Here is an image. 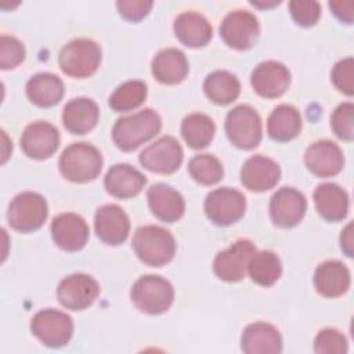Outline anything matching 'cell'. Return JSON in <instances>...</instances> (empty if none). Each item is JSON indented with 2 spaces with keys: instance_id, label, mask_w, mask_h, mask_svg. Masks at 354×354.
<instances>
[{
  "instance_id": "cell-1",
  "label": "cell",
  "mask_w": 354,
  "mask_h": 354,
  "mask_svg": "<svg viewBox=\"0 0 354 354\" xmlns=\"http://www.w3.org/2000/svg\"><path fill=\"white\" fill-rule=\"evenodd\" d=\"M162 127L160 116L151 108L119 118L112 129V138L122 151H133L155 137Z\"/></svg>"
},
{
  "instance_id": "cell-2",
  "label": "cell",
  "mask_w": 354,
  "mask_h": 354,
  "mask_svg": "<svg viewBox=\"0 0 354 354\" xmlns=\"http://www.w3.org/2000/svg\"><path fill=\"white\" fill-rule=\"evenodd\" d=\"M133 249L138 259L151 267H162L176 253V241L170 231L159 225H142L136 230Z\"/></svg>"
},
{
  "instance_id": "cell-3",
  "label": "cell",
  "mask_w": 354,
  "mask_h": 354,
  "mask_svg": "<svg viewBox=\"0 0 354 354\" xmlns=\"http://www.w3.org/2000/svg\"><path fill=\"white\" fill-rule=\"evenodd\" d=\"M58 167L66 180L72 183H87L100 174L102 155L88 142H73L62 151Z\"/></svg>"
},
{
  "instance_id": "cell-4",
  "label": "cell",
  "mask_w": 354,
  "mask_h": 354,
  "mask_svg": "<svg viewBox=\"0 0 354 354\" xmlns=\"http://www.w3.org/2000/svg\"><path fill=\"white\" fill-rule=\"evenodd\" d=\"M58 64L68 76L79 79L88 77L100 68L101 48L91 39H73L59 51Z\"/></svg>"
},
{
  "instance_id": "cell-5",
  "label": "cell",
  "mask_w": 354,
  "mask_h": 354,
  "mask_svg": "<svg viewBox=\"0 0 354 354\" xmlns=\"http://www.w3.org/2000/svg\"><path fill=\"white\" fill-rule=\"evenodd\" d=\"M130 297L140 311L158 315L170 308L174 290L167 279L159 275H144L134 282Z\"/></svg>"
},
{
  "instance_id": "cell-6",
  "label": "cell",
  "mask_w": 354,
  "mask_h": 354,
  "mask_svg": "<svg viewBox=\"0 0 354 354\" xmlns=\"http://www.w3.org/2000/svg\"><path fill=\"white\" fill-rule=\"evenodd\" d=\"M48 216L46 199L32 191L18 194L10 203L7 210L8 224L21 232L39 230Z\"/></svg>"
},
{
  "instance_id": "cell-7",
  "label": "cell",
  "mask_w": 354,
  "mask_h": 354,
  "mask_svg": "<svg viewBox=\"0 0 354 354\" xmlns=\"http://www.w3.org/2000/svg\"><path fill=\"white\" fill-rule=\"evenodd\" d=\"M225 133L235 147L252 149L261 141V119L250 105H238L227 115Z\"/></svg>"
},
{
  "instance_id": "cell-8",
  "label": "cell",
  "mask_w": 354,
  "mask_h": 354,
  "mask_svg": "<svg viewBox=\"0 0 354 354\" xmlns=\"http://www.w3.org/2000/svg\"><path fill=\"white\" fill-rule=\"evenodd\" d=\"M32 333L48 347H62L73 335L72 318L59 310L44 308L37 311L30 321Z\"/></svg>"
},
{
  "instance_id": "cell-9",
  "label": "cell",
  "mask_w": 354,
  "mask_h": 354,
  "mask_svg": "<svg viewBox=\"0 0 354 354\" xmlns=\"http://www.w3.org/2000/svg\"><path fill=\"white\" fill-rule=\"evenodd\" d=\"M246 210V198L234 188L223 187L207 194L205 199V213L217 225H231L236 223Z\"/></svg>"
},
{
  "instance_id": "cell-10",
  "label": "cell",
  "mask_w": 354,
  "mask_h": 354,
  "mask_svg": "<svg viewBox=\"0 0 354 354\" xmlns=\"http://www.w3.org/2000/svg\"><path fill=\"white\" fill-rule=\"evenodd\" d=\"M260 35V25L254 14L248 10L228 12L220 25V36L235 50L252 48Z\"/></svg>"
},
{
  "instance_id": "cell-11",
  "label": "cell",
  "mask_w": 354,
  "mask_h": 354,
  "mask_svg": "<svg viewBox=\"0 0 354 354\" xmlns=\"http://www.w3.org/2000/svg\"><path fill=\"white\" fill-rule=\"evenodd\" d=\"M184 152L180 142L171 136H163L144 148L138 156L140 163L152 173L171 174L183 163Z\"/></svg>"
},
{
  "instance_id": "cell-12",
  "label": "cell",
  "mask_w": 354,
  "mask_h": 354,
  "mask_svg": "<svg viewBox=\"0 0 354 354\" xmlns=\"http://www.w3.org/2000/svg\"><path fill=\"white\" fill-rule=\"evenodd\" d=\"M256 246L249 239H238L225 250L218 252L213 260V271L221 281L238 282L248 272V263Z\"/></svg>"
},
{
  "instance_id": "cell-13",
  "label": "cell",
  "mask_w": 354,
  "mask_h": 354,
  "mask_svg": "<svg viewBox=\"0 0 354 354\" xmlns=\"http://www.w3.org/2000/svg\"><path fill=\"white\" fill-rule=\"evenodd\" d=\"M100 293L98 282L87 274H71L57 288V299L68 310L80 311L90 307Z\"/></svg>"
},
{
  "instance_id": "cell-14",
  "label": "cell",
  "mask_w": 354,
  "mask_h": 354,
  "mask_svg": "<svg viewBox=\"0 0 354 354\" xmlns=\"http://www.w3.org/2000/svg\"><path fill=\"white\" fill-rule=\"evenodd\" d=\"M307 210L306 196L292 188H279L270 201V216L275 225L282 228H289L301 221Z\"/></svg>"
},
{
  "instance_id": "cell-15",
  "label": "cell",
  "mask_w": 354,
  "mask_h": 354,
  "mask_svg": "<svg viewBox=\"0 0 354 354\" xmlns=\"http://www.w3.org/2000/svg\"><path fill=\"white\" fill-rule=\"evenodd\" d=\"M59 147V133L48 122L37 120L28 124L21 136V148L29 158L47 159Z\"/></svg>"
},
{
  "instance_id": "cell-16",
  "label": "cell",
  "mask_w": 354,
  "mask_h": 354,
  "mask_svg": "<svg viewBox=\"0 0 354 354\" xmlns=\"http://www.w3.org/2000/svg\"><path fill=\"white\" fill-rule=\"evenodd\" d=\"M250 83L259 95L264 98H278L290 84V72L282 62L264 61L253 69Z\"/></svg>"
},
{
  "instance_id": "cell-17",
  "label": "cell",
  "mask_w": 354,
  "mask_h": 354,
  "mask_svg": "<svg viewBox=\"0 0 354 354\" xmlns=\"http://www.w3.org/2000/svg\"><path fill=\"white\" fill-rule=\"evenodd\" d=\"M94 228L97 236L106 245H120L130 232V220L126 212L113 203L97 209L94 216Z\"/></svg>"
},
{
  "instance_id": "cell-18",
  "label": "cell",
  "mask_w": 354,
  "mask_h": 354,
  "mask_svg": "<svg viewBox=\"0 0 354 354\" xmlns=\"http://www.w3.org/2000/svg\"><path fill=\"white\" fill-rule=\"evenodd\" d=\"M307 169L318 177H332L340 173L344 165V156L340 147L329 140L313 142L304 153Z\"/></svg>"
},
{
  "instance_id": "cell-19",
  "label": "cell",
  "mask_w": 354,
  "mask_h": 354,
  "mask_svg": "<svg viewBox=\"0 0 354 354\" xmlns=\"http://www.w3.org/2000/svg\"><path fill=\"white\" fill-rule=\"evenodd\" d=\"M51 236L62 250L76 252L84 248L88 239V225L76 213H61L51 223Z\"/></svg>"
},
{
  "instance_id": "cell-20",
  "label": "cell",
  "mask_w": 354,
  "mask_h": 354,
  "mask_svg": "<svg viewBox=\"0 0 354 354\" xmlns=\"http://www.w3.org/2000/svg\"><path fill=\"white\" fill-rule=\"evenodd\" d=\"M281 177V169L275 160L263 155L250 156L241 169V181L254 192H263L277 185Z\"/></svg>"
},
{
  "instance_id": "cell-21",
  "label": "cell",
  "mask_w": 354,
  "mask_h": 354,
  "mask_svg": "<svg viewBox=\"0 0 354 354\" xmlns=\"http://www.w3.org/2000/svg\"><path fill=\"white\" fill-rule=\"evenodd\" d=\"M147 198L152 214L163 223H174L184 214V198L178 191L167 184H153L148 188Z\"/></svg>"
},
{
  "instance_id": "cell-22",
  "label": "cell",
  "mask_w": 354,
  "mask_h": 354,
  "mask_svg": "<svg viewBox=\"0 0 354 354\" xmlns=\"http://www.w3.org/2000/svg\"><path fill=\"white\" fill-rule=\"evenodd\" d=\"M241 348L246 354H278L282 351V337L274 325L254 322L243 329Z\"/></svg>"
},
{
  "instance_id": "cell-23",
  "label": "cell",
  "mask_w": 354,
  "mask_h": 354,
  "mask_svg": "<svg viewBox=\"0 0 354 354\" xmlns=\"http://www.w3.org/2000/svg\"><path fill=\"white\" fill-rule=\"evenodd\" d=\"M176 37L187 47L198 48L206 46L212 36L213 28L207 18L196 11H184L178 14L173 24Z\"/></svg>"
},
{
  "instance_id": "cell-24",
  "label": "cell",
  "mask_w": 354,
  "mask_h": 354,
  "mask_svg": "<svg viewBox=\"0 0 354 354\" xmlns=\"http://www.w3.org/2000/svg\"><path fill=\"white\" fill-rule=\"evenodd\" d=\"M145 184L147 177L140 170L126 163L113 165L106 171L104 178L105 189L112 196L120 199H127L138 195Z\"/></svg>"
},
{
  "instance_id": "cell-25",
  "label": "cell",
  "mask_w": 354,
  "mask_h": 354,
  "mask_svg": "<svg viewBox=\"0 0 354 354\" xmlns=\"http://www.w3.org/2000/svg\"><path fill=\"white\" fill-rule=\"evenodd\" d=\"M314 286L324 297L342 296L350 288V271L339 260H326L314 272Z\"/></svg>"
},
{
  "instance_id": "cell-26",
  "label": "cell",
  "mask_w": 354,
  "mask_h": 354,
  "mask_svg": "<svg viewBox=\"0 0 354 354\" xmlns=\"http://www.w3.org/2000/svg\"><path fill=\"white\" fill-rule=\"evenodd\" d=\"M98 105L87 97L71 100L62 111V123L72 134H84L93 130L98 122Z\"/></svg>"
},
{
  "instance_id": "cell-27",
  "label": "cell",
  "mask_w": 354,
  "mask_h": 354,
  "mask_svg": "<svg viewBox=\"0 0 354 354\" xmlns=\"http://www.w3.org/2000/svg\"><path fill=\"white\" fill-rule=\"evenodd\" d=\"M152 75L163 84H177L185 79L189 66L185 54L178 48H163L152 59Z\"/></svg>"
},
{
  "instance_id": "cell-28",
  "label": "cell",
  "mask_w": 354,
  "mask_h": 354,
  "mask_svg": "<svg viewBox=\"0 0 354 354\" xmlns=\"http://www.w3.org/2000/svg\"><path fill=\"white\" fill-rule=\"evenodd\" d=\"M314 203L319 216L328 221H340L348 213V195L335 183L319 184L314 191Z\"/></svg>"
},
{
  "instance_id": "cell-29",
  "label": "cell",
  "mask_w": 354,
  "mask_h": 354,
  "mask_svg": "<svg viewBox=\"0 0 354 354\" xmlns=\"http://www.w3.org/2000/svg\"><path fill=\"white\" fill-rule=\"evenodd\" d=\"M301 116L293 105L281 104L272 109L267 122L268 136L279 142L290 141L300 134Z\"/></svg>"
},
{
  "instance_id": "cell-30",
  "label": "cell",
  "mask_w": 354,
  "mask_h": 354,
  "mask_svg": "<svg viewBox=\"0 0 354 354\" xmlns=\"http://www.w3.org/2000/svg\"><path fill=\"white\" fill-rule=\"evenodd\" d=\"M26 95L37 106H53L64 95V83L57 75L41 72L28 80Z\"/></svg>"
},
{
  "instance_id": "cell-31",
  "label": "cell",
  "mask_w": 354,
  "mask_h": 354,
  "mask_svg": "<svg viewBox=\"0 0 354 354\" xmlns=\"http://www.w3.org/2000/svg\"><path fill=\"white\" fill-rule=\"evenodd\" d=\"M206 97L217 105H228L235 101L241 93V83L235 75L228 71H214L203 82Z\"/></svg>"
},
{
  "instance_id": "cell-32",
  "label": "cell",
  "mask_w": 354,
  "mask_h": 354,
  "mask_svg": "<svg viewBox=\"0 0 354 354\" xmlns=\"http://www.w3.org/2000/svg\"><path fill=\"white\" fill-rule=\"evenodd\" d=\"M248 272L253 282L268 288L279 279L282 264L279 257L271 250L254 252L248 263Z\"/></svg>"
},
{
  "instance_id": "cell-33",
  "label": "cell",
  "mask_w": 354,
  "mask_h": 354,
  "mask_svg": "<svg viewBox=\"0 0 354 354\" xmlns=\"http://www.w3.org/2000/svg\"><path fill=\"white\" fill-rule=\"evenodd\" d=\"M216 133L214 122L205 113H191L181 123V134L188 147L201 149L207 147Z\"/></svg>"
},
{
  "instance_id": "cell-34",
  "label": "cell",
  "mask_w": 354,
  "mask_h": 354,
  "mask_svg": "<svg viewBox=\"0 0 354 354\" xmlns=\"http://www.w3.org/2000/svg\"><path fill=\"white\" fill-rule=\"evenodd\" d=\"M147 84L141 80H129L118 86L111 94L108 104L116 112H126L138 108L147 98Z\"/></svg>"
},
{
  "instance_id": "cell-35",
  "label": "cell",
  "mask_w": 354,
  "mask_h": 354,
  "mask_svg": "<svg viewBox=\"0 0 354 354\" xmlns=\"http://www.w3.org/2000/svg\"><path fill=\"white\" fill-rule=\"evenodd\" d=\"M188 170L191 177L202 185H213L223 178L221 162L210 153H199L189 159Z\"/></svg>"
},
{
  "instance_id": "cell-36",
  "label": "cell",
  "mask_w": 354,
  "mask_h": 354,
  "mask_svg": "<svg viewBox=\"0 0 354 354\" xmlns=\"http://www.w3.org/2000/svg\"><path fill=\"white\" fill-rule=\"evenodd\" d=\"M330 127L333 133L346 141L354 137V105L353 102L340 104L330 116Z\"/></svg>"
},
{
  "instance_id": "cell-37",
  "label": "cell",
  "mask_w": 354,
  "mask_h": 354,
  "mask_svg": "<svg viewBox=\"0 0 354 354\" xmlns=\"http://www.w3.org/2000/svg\"><path fill=\"white\" fill-rule=\"evenodd\" d=\"M347 350V339L337 329L325 328L315 336L314 351L318 354H343Z\"/></svg>"
},
{
  "instance_id": "cell-38",
  "label": "cell",
  "mask_w": 354,
  "mask_h": 354,
  "mask_svg": "<svg viewBox=\"0 0 354 354\" xmlns=\"http://www.w3.org/2000/svg\"><path fill=\"white\" fill-rule=\"evenodd\" d=\"M25 47L14 36L3 35L0 39V66L1 69H12L25 59Z\"/></svg>"
},
{
  "instance_id": "cell-39",
  "label": "cell",
  "mask_w": 354,
  "mask_h": 354,
  "mask_svg": "<svg viewBox=\"0 0 354 354\" xmlns=\"http://www.w3.org/2000/svg\"><path fill=\"white\" fill-rule=\"evenodd\" d=\"M292 18L301 26H313L321 15V6L315 0H293L289 3Z\"/></svg>"
},
{
  "instance_id": "cell-40",
  "label": "cell",
  "mask_w": 354,
  "mask_h": 354,
  "mask_svg": "<svg viewBox=\"0 0 354 354\" xmlns=\"http://www.w3.org/2000/svg\"><path fill=\"white\" fill-rule=\"evenodd\" d=\"M353 75H354V61L351 57H347L339 61L333 66L330 72V80L340 93L351 97L354 93Z\"/></svg>"
},
{
  "instance_id": "cell-41",
  "label": "cell",
  "mask_w": 354,
  "mask_h": 354,
  "mask_svg": "<svg viewBox=\"0 0 354 354\" xmlns=\"http://www.w3.org/2000/svg\"><path fill=\"white\" fill-rule=\"evenodd\" d=\"M152 1H137V0H122L116 3L119 14L126 18L127 21L137 22L141 21L152 8Z\"/></svg>"
},
{
  "instance_id": "cell-42",
  "label": "cell",
  "mask_w": 354,
  "mask_h": 354,
  "mask_svg": "<svg viewBox=\"0 0 354 354\" xmlns=\"http://www.w3.org/2000/svg\"><path fill=\"white\" fill-rule=\"evenodd\" d=\"M333 14L343 22H353V3L351 1H329Z\"/></svg>"
},
{
  "instance_id": "cell-43",
  "label": "cell",
  "mask_w": 354,
  "mask_h": 354,
  "mask_svg": "<svg viewBox=\"0 0 354 354\" xmlns=\"http://www.w3.org/2000/svg\"><path fill=\"white\" fill-rule=\"evenodd\" d=\"M340 248L346 256L353 257V223H348L340 234Z\"/></svg>"
}]
</instances>
